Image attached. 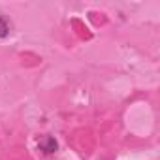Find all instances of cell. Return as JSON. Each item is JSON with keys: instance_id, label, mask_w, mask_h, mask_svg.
I'll return each mask as SVG.
<instances>
[{"instance_id": "6da1fadb", "label": "cell", "mask_w": 160, "mask_h": 160, "mask_svg": "<svg viewBox=\"0 0 160 160\" xmlns=\"http://www.w3.org/2000/svg\"><path fill=\"white\" fill-rule=\"evenodd\" d=\"M57 139L53 138V136H49V134H45V136H42L40 139H38V149L40 151H43L45 154H53L55 151H57Z\"/></svg>"}, {"instance_id": "7a4b0ae2", "label": "cell", "mask_w": 160, "mask_h": 160, "mask_svg": "<svg viewBox=\"0 0 160 160\" xmlns=\"http://www.w3.org/2000/svg\"><path fill=\"white\" fill-rule=\"evenodd\" d=\"M10 36V25L6 23V19L0 15V38H6Z\"/></svg>"}]
</instances>
